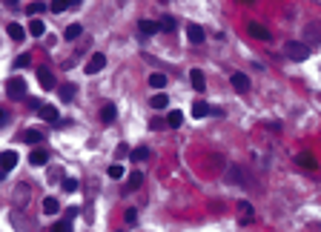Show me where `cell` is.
Listing matches in <instances>:
<instances>
[{
    "label": "cell",
    "instance_id": "1",
    "mask_svg": "<svg viewBox=\"0 0 321 232\" xmlns=\"http://www.w3.org/2000/svg\"><path fill=\"white\" fill-rule=\"evenodd\" d=\"M26 92H29V86H26V80H23L20 75H15V77L6 80V95H9L12 100H23Z\"/></svg>",
    "mask_w": 321,
    "mask_h": 232
},
{
    "label": "cell",
    "instance_id": "31",
    "mask_svg": "<svg viewBox=\"0 0 321 232\" xmlns=\"http://www.w3.org/2000/svg\"><path fill=\"white\" fill-rule=\"evenodd\" d=\"M158 26H160V32H175V17H160Z\"/></svg>",
    "mask_w": 321,
    "mask_h": 232
},
{
    "label": "cell",
    "instance_id": "17",
    "mask_svg": "<svg viewBox=\"0 0 321 232\" xmlns=\"http://www.w3.org/2000/svg\"><path fill=\"white\" fill-rule=\"evenodd\" d=\"M6 32H9V37H12V40H23V37L29 34V29H23L20 23H9V26H6Z\"/></svg>",
    "mask_w": 321,
    "mask_h": 232
},
{
    "label": "cell",
    "instance_id": "37",
    "mask_svg": "<svg viewBox=\"0 0 321 232\" xmlns=\"http://www.w3.org/2000/svg\"><path fill=\"white\" fill-rule=\"evenodd\" d=\"M29 66V55H17L15 58V69H26Z\"/></svg>",
    "mask_w": 321,
    "mask_h": 232
},
{
    "label": "cell",
    "instance_id": "29",
    "mask_svg": "<svg viewBox=\"0 0 321 232\" xmlns=\"http://www.w3.org/2000/svg\"><path fill=\"white\" fill-rule=\"evenodd\" d=\"M61 186H64V192H78V189H80V181H78V178H64Z\"/></svg>",
    "mask_w": 321,
    "mask_h": 232
},
{
    "label": "cell",
    "instance_id": "21",
    "mask_svg": "<svg viewBox=\"0 0 321 232\" xmlns=\"http://www.w3.org/2000/svg\"><path fill=\"white\" fill-rule=\"evenodd\" d=\"M29 34H32V37H43V34H46V23L34 17L32 23H29Z\"/></svg>",
    "mask_w": 321,
    "mask_h": 232
},
{
    "label": "cell",
    "instance_id": "11",
    "mask_svg": "<svg viewBox=\"0 0 321 232\" xmlns=\"http://www.w3.org/2000/svg\"><path fill=\"white\" fill-rule=\"evenodd\" d=\"M15 164H17V152L15 149H6L3 152V175H9L15 169Z\"/></svg>",
    "mask_w": 321,
    "mask_h": 232
},
{
    "label": "cell",
    "instance_id": "3",
    "mask_svg": "<svg viewBox=\"0 0 321 232\" xmlns=\"http://www.w3.org/2000/svg\"><path fill=\"white\" fill-rule=\"evenodd\" d=\"M226 181H229V184H235V186H253V181H250L247 169H244V166H238V164L226 169Z\"/></svg>",
    "mask_w": 321,
    "mask_h": 232
},
{
    "label": "cell",
    "instance_id": "35",
    "mask_svg": "<svg viewBox=\"0 0 321 232\" xmlns=\"http://www.w3.org/2000/svg\"><path fill=\"white\" fill-rule=\"evenodd\" d=\"M295 161H298V164L304 166V169H313V166H316V161H313V155H298Z\"/></svg>",
    "mask_w": 321,
    "mask_h": 232
},
{
    "label": "cell",
    "instance_id": "28",
    "mask_svg": "<svg viewBox=\"0 0 321 232\" xmlns=\"http://www.w3.org/2000/svg\"><path fill=\"white\" fill-rule=\"evenodd\" d=\"M69 6H72V0H52V3H49V9H52L55 15H61V12H66Z\"/></svg>",
    "mask_w": 321,
    "mask_h": 232
},
{
    "label": "cell",
    "instance_id": "13",
    "mask_svg": "<svg viewBox=\"0 0 321 232\" xmlns=\"http://www.w3.org/2000/svg\"><path fill=\"white\" fill-rule=\"evenodd\" d=\"M40 118H43L46 124H55V126L61 124V121H58V109H55V106H46V103L40 106Z\"/></svg>",
    "mask_w": 321,
    "mask_h": 232
},
{
    "label": "cell",
    "instance_id": "39",
    "mask_svg": "<svg viewBox=\"0 0 321 232\" xmlns=\"http://www.w3.org/2000/svg\"><path fill=\"white\" fill-rule=\"evenodd\" d=\"M78 212H80V206H69V212H66V221H75V218H78Z\"/></svg>",
    "mask_w": 321,
    "mask_h": 232
},
{
    "label": "cell",
    "instance_id": "15",
    "mask_svg": "<svg viewBox=\"0 0 321 232\" xmlns=\"http://www.w3.org/2000/svg\"><path fill=\"white\" fill-rule=\"evenodd\" d=\"M190 80H193L195 92H204V89H207V80H204V72H201V69H193V72H190Z\"/></svg>",
    "mask_w": 321,
    "mask_h": 232
},
{
    "label": "cell",
    "instance_id": "7",
    "mask_svg": "<svg viewBox=\"0 0 321 232\" xmlns=\"http://www.w3.org/2000/svg\"><path fill=\"white\" fill-rule=\"evenodd\" d=\"M37 80H40V86H43V89H55V75H52L46 66L37 69Z\"/></svg>",
    "mask_w": 321,
    "mask_h": 232
},
{
    "label": "cell",
    "instance_id": "19",
    "mask_svg": "<svg viewBox=\"0 0 321 232\" xmlns=\"http://www.w3.org/2000/svg\"><path fill=\"white\" fill-rule=\"evenodd\" d=\"M141 184H144V175H141V172H132V175L127 178V186H124V192H132V189H138Z\"/></svg>",
    "mask_w": 321,
    "mask_h": 232
},
{
    "label": "cell",
    "instance_id": "27",
    "mask_svg": "<svg viewBox=\"0 0 321 232\" xmlns=\"http://www.w3.org/2000/svg\"><path fill=\"white\" fill-rule=\"evenodd\" d=\"M58 209H61L58 198H43V212H46V215H55Z\"/></svg>",
    "mask_w": 321,
    "mask_h": 232
},
{
    "label": "cell",
    "instance_id": "26",
    "mask_svg": "<svg viewBox=\"0 0 321 232\" xmlns=\"http://www.w3.org/2000/svg\"><path fill=\"white\" fill-rule=\"evenodd\" d=\"M75 92H78V86H75V83H64V86H61V100L69 103V100L75 98Z\"/></svg>",
    "mask_w": 321,
    "mask_h": 232
},
{
    "label": "cell",
    "instance_id": "38",
    "mask_svg": "<svg viewBox=\"0 0 321 232\" xmlns=\"http://www.w3.org/2000/svg\"><path fill=\"white\" fill-rule=\"evenodd\" d=\"M124 218H127V224H135V221H138V212H135V209H127Z\"/></svg>",
    "mask_w": 321,
    "mask_h": 232
},
{
    "label": "cell",
    "instance_id": "8",
    "mask_svg": "<svg viewBox=\"0 0 321 232\" xmlns=\"http://www.w3.org/2000/svg\"><path fill=\"white\" fill-rule=\"evenodd\" d=\"M46 161H49V152H46L43 146H34L32 155H29V164H32V166H43Z\"/></svg>",
    "mask_w": 321,
    "mask_h": 232
},
{
    "label": "cell",
    "instance_id": "6",
    "mask_svg": "<svg viewBox=\"0 0 321 232\" xmlns=\"http://www.w3.org/2000/svg\"><path fill=\"white\" fill-rule=\"evenodd\" d=\"M187 37H190V43H204L207 32H204V26H198V23H190V26H187Z\"/></svg>",
    "mask_w": 321,
    "mask_h": 232
},
{
    "label": "cell",
    "instance_id": "14",
    "mask_svg": "<svg viewBox=\"0 0 321 232\" xmlns=\"http://www.w3.org/2000/svg\"><path fill=\"white\" fill-rule=\"evenodd\" d=\"M247 32L253 34L256 40H270V29H264L261 23H247Z\"/></svg>",
    "mask_w": 321,
    "mask_h": 232
},
{
    "label": "cell",
    "instance_id": "36",
    "mask_svg": "<svg viewBox=\"0 0 321 232\" xmlns=\"http://www.w3.org/2000/svg\"><path fill=\"white\" fill-rule=\"evenodd\" d=\"M20 198H23V201L29 198V186H26V184H20V186H17V192H15V201H20Z\"/></svg>",
    "mask_w": 321,
    "mask_h": 232
},
{
    "label": "cell",
    "instance_id": "40",
    "mask_svg": "<svg viewBox=\"0 0 321 232\" xmlns=\"http://www.w3.org/2000/svg\"><path fill=\"white\" fill-rule=\"evenodd\" d=\"M40 106H43V103L37 98H29V109H37V112H40Z\"/></svg>",
    "mask_w": 321,
    "mask_h": 232
},
{
    "label": "cell",
    "instance_id": "5",
    "mask_svg": "<svg viewBox=\"0 0 321 232\" xmlns=\"http://www.w3.org/2000/svg\"><path fill=\"white\" fill-rule=\"evenodd\" d=\"M103 66H106V55L95 52V55L89 58V63H86V72H89V75H97V72H100Z\"/></svg>",
    "mask_w": 321,
    "mask_h": 232
},
{
    "label": "cell",
    "instance_id": "4",
    "mask_svg": "<svg viewBox=\"0 0 321 232\" xmlns=\"http://www.w3.org/2000/svg\"><path fill=\"white\" fill-rule=\"evenodd\" d=\"M304 43H307V46L321 43V20H313V23L304 26Z\"/></svg>",
    "mask_w": 321,
    "mask_h": 232
},
{
    "label": "cell",
    "instance_id": "2",
    "mask_svg": "<svg viewBox=\"0 0 321 232\" xmlns=\"http://www.w3.org/2000/svg\"><path fill=\"white\" fill-rule=\"evenodd\" d=\"M284 52H287L289 61H307V58H310V46H307L304 40H301V43H298V40H289L287 46H284Z\"/></svg>",
    "mask_w": 321,
    "mask_h": 232
},
{
    "label": "cell",
    "instance_id": "12",
    "mask_svg": "<svg viewBox=\"0 0 321 232\" xmlns=\"http://www.w3.org/2000/svg\"><path fill=\"white\" fill-rule=\"evenodd\" d=\"M232 86H235L238 92H250V77H247L244 72H235V75H232Z\"/></svg>",
    "mask_w": 321,
    "mask_h": 232
},
{
    "label": "cell",
    "instance_id": "23",
    "mask_svg": "<svg viewBox=\"0 0 321 232\" xmlns=\"http://www.w3.org/2000/svg\"><path fill=\"white\" fill-rule=\"evenodd\" d=\"M149 155H152V152H149L146 146H138V149H132V152H129V158H132L135 164H138V161H146Z\"/></svg>",
    "mask_w": 321,
    "mask_h": 232
},
{
    "label": "cell",
    "instance_id": "16",
    "mask_svg": "<svg viewBox=\"0 0 321 232\" xmlns=\"http://www.w3.org/2000/svg\"><path fill=\"white\" fill-rule=\"evenodd\" d=\"M20 140L29 143V146H37V143L43 140V135H40V129H26V132L20 135Z\"/></svg>",
    "mask_w": 321,
    "mask_h": 232
},
{
    "label": "cell",
    "instance_id": "10",
    "mask_svg": "<svg viewBox=\"0 0 321 232\" xmlns=\"http://www.w3.org/2000/svg\"><path fill=\"white\" fill-rule=\"evenodd\" d=\"M238 221H241V224H250V221H253V203H250V201H241V203H238Z\"/></svg>",
    "mask_w": 321,
    "mask_h": 232
},
{
    "label": "cell",
    "instance_id": "43",
    "mask_svg": "<svg viewBox=\"0 0 321 232\" xmlns=\"http://www.w3.org/2000/svg\"><path fill=\"white\" fill-rule=\"evenodd\" d=\"M238 3H253V0H238Z\"/></svg>",
    "mask_w": 321,
    "mask_h": 232
},
{
    "label": "cell",
    "instance_id": "18",
    "mask_svg": "<svg viewBox=\"0 0 321 232\" xmlns=\"http://www.w3.org/2000/svg\"><path fill=\"white\" fill-rule=\"evenodd\" d=\"M207 115H212V106H207L204 100H195L193 103V118H207Z\"/></svg>",
    "mask_w": 321,
    "mask_h": 232
},
{
    "label": "cell",
    "instance_id": "30",
    "mask_svg": "<svg viewBox=\"0 0 321 232\" xmlns=\"http://www.w3.org/2000/svg\"><path fill=\"white\" fill-rule=\"evenodd\" d=\"M166 103H169L166 95H152V98H149V106H152V109H166Z\"/></svg>",
    "mask_w": 321,
    "mask_h": 232
},
{
    "label": "cell",
    "instance_id": "33",
    "mask_svg": "<svg viewBox=\"0 0 321 232\" xmlns=\"http://www.w3.org/2000/svg\"><path fill=\"white\" fill-rule=\"evenodd\" d=\"M43 9H46V3H43V0H37V3H29V6H26V12H29L32 17H37Z\"/></svg>",
    "mask_w": 321,
    "mask_h": 232
},
{
    "label": "cell",
    "instance_id": "41",
    "mask_svg": "<svg viewBox=\"0 0 321 232\" xmlns=\"http://www.w3.org/2000/svg\"><path fill=\"white\" fill-rule=\"evenodd\" d=\"M17 3H20V0H6V6H12V9H15Z\"/></svg>",
    "mask_w": 321,
    "mask_h": 232
},
{
    "label": "cell",
    "instance_id": "32",
    "mask_svg": "<svg viewBox=\"0 0 321 232\" xmlns=\"http://www.w3.org/2000/svg\"><path fill=\"white\" fill-rule=\"evenodd\" d=\"M106 175H109L112 181H118V178H124V166H121V164H112L109 169H106Z\"/></svg>",
    "mask_w": 321,
    "mask_h": 232
},
{
    "label": "cell",
    "instance_id": "20",
    "mask_svg": "<svg viewBox=\"0 0 321 232\" xmlns=\"http://www.w3.org/2000/svg\"><path fill=\"white\" fill-rule=\"evenodd\" d=\"M184 124V112H178V109H172L169 115H166V126H172V129H178Z\"/></svg>",
    "mask_w": 321,
    "mask_h": 232
},
{
    "label": "cell",
    "instance_id": "25",
    "mask_svg": "<svg viewBox=\"0 0 321 232\" xmlns=\"http://www.w3.org/2000/svg\"><path fill=\"white\" fill-rule=\"evenodd\" d=\"M138 29H141V34H155V32H160V26H158V23H152V20H141V23H138Z\"/></svg>",
    "mask_w": 321,
    "mask_h": 232
},
{
    "label": "cell",
    "instance_id": "22",
    "mask_svg": "<svg viewBox=\"0 0 321 232\" xmlns=\"http://www.w3.org/2000/svg\"><path fill=\"white\" fill-rule=\"evenodd\" d=\"M80 34H83V26H80V23H69L66 32H64V37L66 40H75V37H80Z\"/></svg>",
    "mask_w": 321,
    "mask_h": 232
},
{
    "label": "cell",
    "instance_id": "34",
    "mask_svg": "<svg viewBox=\"0 0 321 232\" xmlns=\"http://www.w3.org/2000/svg\"><path fill=\"white\" fill-rule=\"evenodd\" d=\"M49 232H72V221H66V218H64V221H58Z\"/></svg>",
    "mask_w": 321,
    "mask_h": 232
},
{
    "label": "cell",
    "instance_id": "9",
    "mask_svg": "<svg viewBox=\"0 0 321 232\" xmlns=\"http://www.w3.org/2000/svg\"><path fill=\"white\" fill-rule=\"evenodd\" d=\"M115 118H118L115 103H103V106H100V121H103V124H115Z\"/></svg>",
    "mask_w": 321,
    "mask_h": 232
},
{
    "label": "cell",
    "instance_id": "24",
    "mask_svg": "<svg viewBox=\"0 0 321 232\" xmlns=\"http://www.w3.org/2000/svg\"><path fill=\"white\" fill-rule=\"evenodd\" d=\"M149 86H152V89H163V86H166V75H163V72L149 75Z\"/></svg>",
    "mask_w": 321,
    "mask_h": 232
},
{
    "label": "cell",
    "instance_id": "42",
    "mask_svg": "<svg viewBox=\"0 0 321 232\" xmlns=\"http://www.w3.org/2000/svg\"><path fill=\"white\" fill-rule=\"evenodd\" d=\"M80 3H83V0H72V6H80Z\"/></svg>",
    "mask_w": 321,
    "mask_h": 232
}]
</instances>
